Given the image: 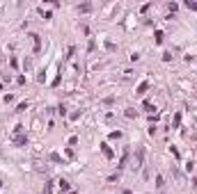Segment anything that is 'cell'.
<instances>
[{"instance_id":"603a6c76","label":"cell","mask_w":197,"mask_h":194,"mask_svg":"<svg viewBox=\"0 0 197 194\" xmlns=\"http://www.w3.org/2000/svg\"><path fill=\"white\" fill-rule=\"evenodd\" d=\"M0 187H2V180H0Z\"/></svg>"},{"instance_id":"30bf717a","label":"cell","mask_w":197,"mask_h":194,"mask_svg":"<svg viewBox=\"0 0 197 194\" xmlns=\"http://www.w3.org/2000/svg\"><path fill=\"white\" fill-rule=\"evenodd\" d=\"M90 9H92V5H90V2H83V5L78 7V12H83V14H87Z\"/></svg>"},{"instance_id":"3957f363","label":"cell","mask_w":197,"mask_h":194,"mask_svg":"<svg viewBox=\"0 0 197 194\" xmlns=\"http://www.w3.org/2000/svg\"><path fill=\"white\" fill-rule=\"evenodd\" d=\"M142 162H144V149H142V146H137V155H135V167H142Z\"/></svg>"},{"instance_id":"ba28073f","label":"cell","mask_w":197,"mask_h":194,"mask_svg":"<svg viewBox=\"0 0 197 194\" xmlns=\"http://www.w3.org/2000/svg\"><path fill=\"white\" fill-rule=\"evenodd\" d=\"M179 123H181V112L174 114V119H172V128H179Z\"/></svg>"},{"instance_id":"7402d4cb","label":"cell","mask_w":197,"mask_h":194,"mask_svg":"<svg viewBox=\"0 0 197 194\" xmlns=\"http://www.w3.org/2000/svg\"><path fill=\"white\" fill-rule=\"evenodd\" d=\"M124 194H133V192H131V190H126V192H124Z\"/></svg>"},{"instance_id":"e0dca14e","label":"cell","mask_w":197,"mask_h":194,"mask_svg":"<svg viewBox=\"0 0 197 194\" xmlns=\"http://www.w3.org/2000/svg\"><path fill=\"white\" fill-rule=\"evenodd\" d=\"M167 9H170V12H176V9H179V5H176V2H170V5H167Z\"/></svg>"},{"instance_id":"8992f818","label":"cell","mask_w":197,"mask_h":194,"mask_svg":"<svg viewBox=\"0 0 197 194\" xmlns=\"http://www.w3.org/2000/svg\"><path fill=\"white\" fill-rule=\"evenodd\" d=\"M32 37V41H34V53H39L41 50V39H39V34H30Z\"/></svg>"},{"instance_id":"52a82bcc","label":"cell","mask_w":197,"mask_h":194,"mask_svg":"<svg viewBox=\"0 0 197 194\" xmlns=\"http://www.w3.org/2000/svg\"><path fill=\"white\" fill-rule=\"evenodd\" d=\"M14 142H16L18 146H28V137H25V135H18V137H16Z\"/></svg>"},{"instance_id":"ac0fdd59","label":"cell","mask_w":197,"mask_h":194,"mask_svg":"<svg viewBox=\"0 0 197 194\" xmlns=\"http://www.w3.org/2000/svg\"><path fill=\"white\" fill-rule=\"evenodd\" d=\"M170 153H172V155L179 160V151H176V146H170Z\"/></svg>"},{"instance_id":"9c48e42d","label":"cell","mask_w":197,"mask_h":194,"mask_svg":"<svg viewBox=\"0 0 197 194\" xmlns=\"http://www.w3.org/2000/svg\"><path fill=\"white\" fill-rule=\"evenodd\" d=\"M124 114H126L129 119H135V117H137V110H133V107H126V112H124Z\"/></svg>"},{"instance_id":"7c38bea8","label":"cell","mask_w":197,"mask_h":194,"mask_svg":"<svg viewBox=\"0 0 197 194\" xmlns=\"http://www.w3.org/2000/svg\"><path fill=\"white\" fill-rule=\"evenodd\" d=\"M154 37H156V43H163V39H165V34L161 32V30H156V34H154Z\"/></svg>"},{"instance_id":"2e32d148","label":"cell","mask_w":197,"mask_h":194,"mask_svg":"<svg viewBox=\"0 0 197 194\" xmlns=\"http://www.w3.org/2000/svg\"><path fill=\"white\" fill-rule=\"evenodd\" d=\"M186 7H188V9H193V12H197V2H190V0H188V2H186Z\"/></svg>"},{"instance_id":"5b68a950","label":"cell","mask_w":197,"mask_h":194,"mask_svg":"<svg viewBox=\"0 0 197 194\" xmlns=\"http://www.w3.org/2000/svg\"><path fill=\"white\" fill-rule=\"evenodd\" d=\"M101 151H103V155H105L108 160H112V155H115V153H112V149H110L108 144H101Z\"/></svg>"},{"instance_id":"44dd1931","label":"cell","mask_w":197,"mask_h":194,"mask_svg":"<svg viewBox=\"0 0 197 194\" xmlns=\"http://www.w3.org/2000/svg\"><path fill=\"white\" fill-rule=\"evenodd\" d=\"M51 160H53V162H62V160H60V155H57V153H51Z\"/></svg>"},{"instance_id":"4fadbf2b","label":"cell","mask_w":197,"mask_h":194,"mask_svg":"<svg viewBox=\"0 0 197 194\" xmlns=\"http://www.w3.org/2000/svg\"><path fill=\"white\" fill-rule=\"evenodd\" d=\"M44 194H53V183H46L44 185Z\"/></svg>"},{"instance_id":"6da1fadb","label":"cell","mask_w":197,"mask_h":194,"mask_svg":"<svg viewBox=\"0 0 197 194\" xmlns=\"http://www.w3.org/2000/svg\"><path fill=\"white\" fill-rule=\"evenodd\" d=\"M129 155H131V149H124V153H122V158H119V164H117V169H119V171L126 167V162H129Z\"/></svg>"},{"instance_id":"ffe728a7","label":"cell","mask_w":197,"mask_h":194,"mask_svg":"<svg viewBox=\"0 0 197 194\" xmlns=\"http://www.w3.org/2000/svg\"><path fill=\"white\" fill-rule=\"evenodd\" d=\"M170 60H172V53H170V50H167V53H163V62H170Z\"/></svg>"},{"instance_id":"5bb4252c","label":"cell","mask_w":197,"mask_h":194,"mask_svg":"<svg viewBox=\"0 0 197 194\" xmlns=\"http://www.w3.org/2000/svg\"><path fill=\"white\" fill-rule=\"evenodd\" d=\"M28 110V100L25 103H18V107H16V112H25Z\"/></svg>"},{"instance_id":"8fae6325","label":"cell","mask_w":197,"mask_h":194,"mask_svg":"<svg viewBox=\"0 0 197 194\" xmlns=\"http://www.w3.org/2000/svg\"><path fill=\"white\" fill-rule=\"evenodd\" d=\"M163 185H165V180H163V176L158 174V176H156V187H158V190H163Z\"/></svg>"},{"instance_id":"277c9868","label":"cell","mask_w":197,"mask_h":194,"mask_svg":"<svg viewBox=\"0 0 197 194\" xmlns=\"http://www.w3.org/2000/svg\"><path fill=\"white\" fill-rule=\"evenodd\" d=\"M57 187H60V192H62V194L71 190V185H69V180H64V178H62V180H57Z\"/></svg>"},{"instance_id":"d6986e66","label":"cell","mask_w":197,"mask_h":194,"mask_svg":"<svg viewBox=\"0 0 197 194\" xmlns=\"http://www.w3.org/2000/svg\"><path fill=\"white\" fill-rule=\"evenodd\" d=\"M193 169H195V162H186V171H188V174H190V171H193Z\"/></svg>"},{"instance_id":"7a4b0ae2","label":"cell","mask_w":197,"mask_h":194,"mask_svg":"<svg viewBox=\"0 0 197 194\" xmlns=\"http://www.w3.org/2000/svg\"><path fill=\"white\" fill-rule=\"evenodd\" d=\"M147 89H149V80H142V82L137 85L135 94H137V96H144V94H147Z\"/></svg>"},{"instance_id":"9a60e30c","label":"cell","mask_w":197,"mask_h":194,"mask_svg":"<svg viewBox=\"0 0 197 194\" xmlns=\"http://www.w3.org/2000/svg\"><path fill=\"white\" fill-rule=\"evenodd\" d=\"M119 137H122V130H112L110 132V139H119Z\"/></svg>"}]
</instances>
